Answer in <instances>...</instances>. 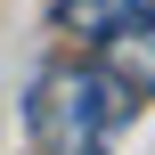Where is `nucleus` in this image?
<instances>
[{
  "label": "nucleus",
  "mask_w": 155,
  "mask_h": 155,
  "mask_svg": "<svg viewBox=\"0 0 155 155\" xmlns=\"http://www.w3.org/2000/svg\"><path fill=\"white\" fill-rule=\"evenodd\" d=\"M25 114H33L41 155H106V131H123L139 114V98H123L98 74V57H82V65H49L33 82V106Z\"/></svg>",
  "instance_id": "nucleus-1"
},
{
  "label": "nucleus",
  "mask_w": 155,
  "mask_h": 155,
  "mask_svg": "<svg viewBox=\"0 0 155 155\" xmlns=\"http://www.w3.org/2000/svg\"><path fill=\"white\" fill-rule=\"evenodd\" d=\"M90 41H98V74L123 98H155V16H123V25H106Z\"/></svg>",
  "instance_id": "nucleus-2"
},
{
  "label": "nucleus",
  "mask_w": 155,
  "mask_h": 155,
  "mask_svg": "<svg viewBox=\"0 0 155 155\" xmlns=\"http://www.w3.org/2000/svg\"><path fill=\"white\" fill-rule=\"evenodd\" d=\"M123 16H155V0H57V33H106Z\"/></svg>",
  "instance_id": "nucleus-3"
}]
</instances>
